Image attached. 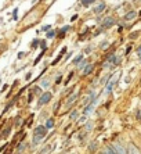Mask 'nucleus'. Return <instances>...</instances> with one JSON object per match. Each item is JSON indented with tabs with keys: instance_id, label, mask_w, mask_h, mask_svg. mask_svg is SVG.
Here are the masks:
<instances>
[{
	"instance_id": "nucleus-1",
	"label": "nucleus",
	"mask_w": 141,
	"mask_h": 154,
	"mask_svg": "<svg viewBox=\"0 0 141 154\" xmlns=\"http://www.w3.org/2000/svg\"><path fill=\"white\" fill-rule=\"evenodd\" d=\"M47 135V128L43 125H39L35 128V132H33V136L35 137H39L40 140H43V137Z\"/></svg>"
},
{
	"instance_id": "nucleus-2",
	"label": "nucleus",
	"mask_w": 141,
	"mask_h": 154,
	"mask_svg": "<svg viewBox=\"0 0 141 154\" xmlns=\"http://www.w3.org/2000/svg\"><path fill=\"white\" fill-rule=\"evenodd\" d=\"M51 99H53V94L50 93V92H44V93L42 94V96H40V99H39V106H43V104H47L49 103L50 100H51Z\"/></svg>"
},
{
	"instance_id": "nucleus-3",
	"label": "nucleus",
	"mask_w": 141,
	"mask_h": 154,
	"mask_svg": "<svg viewBox=\"0 0 141 154\" xmlns=\"http://www.w3.org/2000/svg\"><path fill=\"white\" fill-rule=\"evenodd\" d=\"M112 149L116 151L118 154H129V151H127L126 149H124L122 144H119V143H113L112 144Z\"/></svg>"
},
{
	"instance_id": "nucleus-4",
	"label": "nucleus",
	"mask_w": 141,
	"mask_h": 154,
	"mask_svg": "<svg viewBox=\"0 0 141 154\" xmlns=\"http://www.w3.org/2000/svg\"><path fill=\"white\" fill-rule=\"evenodd\" d=\"M112 25H115V20H113L112 17H106L104 21H102L101 26L102 28H111Z\"/></svg>"
},
{
	"instance_id": "nucleus-5",
	"label": "nucleus",
	"mask_w": 141,
	"mask_h": 154,
	"mask_svg": "<svg viewBox=\"0 0 141 154\" xmlns=\"http://www.w3.org/2000/svg\"><path fill=\"white\" fill-rule=\"evenodd\" d=\"M127 151H129V154H141V151L137 149V146L134 143H129V146H127Z\"/></svg>"
},
{
	"instance_id": "nucleus-6",
	"label": "nucleus",
	"mask_w": 141,
	"mask_h": 154,
	"mask_svg": "<svg viewBox=\"0 0 141 154\" xmlns=\"http://www.w3.org/2000/svg\"><path fill=\"white\" fill-rule=\"evenodd\" d=\"M137 11H129V13H127L126 15H124V20H126V21H133L134 18L137 17Z\"/></svg>"
},
{
	"instance_id": "nucleus-7",
	"label": "nucleus",
	"mask_w": 141,
	"mask_h": 154,
	"mask_svg": "<svg viewBox=\"0 0 141 154\" xmlns=\"http://www.w3.org/2000/svg\"><path fill=\"white\" fill-rule=\"evenodd\" d=\"M94 104H95V99L92 101V103H88L87 106H86V107H85V111H83V114H85V115H88V114H90V111H92L93 107H94Z\"/></svg>"
},
{
	"instance_id": "nucleus-8",
	"label": "nucleus",
	"mask_w": 141,
	"mask_h": 154,
	"mask_svg": "<svg viewBox=\"0 0 141 154\" xmlns=\"http://www.w3.org/2000/svg\"><path fill=\"white\" fill-rule=\"evenodd\" d=\"M93 69H94V65L88 64L87 67H85V69H83V75H90V74L93 72Z\"/></svg>"
},
{
	"instance_id": "nucleus-9",
	"label": "nucleus",
	"mask_w": 141,
	"mask_h": 154,
	"mask_svg": "<svg viewBox=\"0 0 141 154\" xmlns=\"http://www.w3.org/2000/svg\"><path fill=\"white\" fill-rule=\"evenodd\" d=\"M106 8V6H105V3H100L97 7L94 8V13H97V14H100V13H102V11Z\"/></svg>"
},
{
	"instance_id": "nucleus-10",
	"label": "nucleus",
	"mask_w": 141,
	"mask_h": 154,
	"mask_svg": "<svg viewBox=\"0 0 141 154\" xmlns=\"http://www.w3.org/2000/svg\"><path fill=\"white\" fill-rule=\"evenodd\" d=\"M65 51H67V47H64L62 50H61V53H60V54H58V56H57V58H56V60H54V61H53V65H56V64H57V63H58V61H60V60H61V58H62V54H64V53H65Z\"/></svg>"
},
{
	"instance_id": "nucleus-11",
	"label": "nucleus",
	"mask_w": 141,
	"mask_h": 154,
	"mask_svg": "<svg viewBox=\"0 0 141 154\" xmlns=\"http://www.w3.org/2000/svg\"><path fill=\"white\" fill-rule=\"evenodd\" d=\"M75 99H78V93H74V94H72V96L69 97V99H68V101H67V107H69L70 104L74 103V101H75Z\"/></svg>"
},
{
	"instance_id": "nucleus-12",
	"label": "nucleus",
	"mask_w": 141,
	"mask_h": 154,
	"mask_svg": "<svg viewBox=\"0 0 141 154\" xmlns=\"http://www.w3.org/2000/svg\"><path fill=\"white\" fill-rule=\"evenodd\" d=\"M44 126H46L47 129H51V128L54 126V119H53V118H49V119L46 121V125H44Z\"/></svg>"
},
{
	"instance_id": "nucleus-13",
	"label": "nucleus",
	"mask_w": 141,
	"mask_h": 154,
	"mask_svg": "<svg viewBox=\"0 0 141 154\" xmlns=\"http://www.w3.org/2000/svg\"><path fill=\"white\" fill-rule=\"evenodd\" d=\"M82 61H83V56H82V54H80V56H78V57H75L72 63H74V64H76V65H78V64H80Z\"/></svg>"
},
{
	"instance_id": "nucleus-14",
	"label": "nucleus",
	"mask_w": 141,
	"mask_h": 154,
	"mask_svg": "<svg viewBox=\"0 0 141 154\" xmlns=\"http://www.w3.org/2000/svg\"><path fill=\"white\" fill-rule=\"evenodd\" d=\"M68 31H69V26H64V28L60 31V38H64V36H65V32H68Z\"/></svg>"
},
{
	"instance_id": "nucleus-15",
	"label": "nucleus",
	"mask_w": 141,
	"mask_h": 154,
	"mask_svg": "<svg viewBox=\"0 0 141 154\" xmlns=\"http://www.w3.org/2000/svg\"><path fill=\"white\" fill-rule=\"evenodd\" d=\"M92 3H94V0H82V4L85 6V7H87V6H90Z\"/></svg>"
},
{
	"instance_id": "nucleus-16",
	"label": "nucleus",
	"mask_w": 141,
	"mask_h": 154,
	"mask_svg": "<svg viewBox=\"0 0 141 154\" xmlns=\"http://www.w3.org/2000/svg\"><path fill=\"white\" fill-rule=\"evenodd\" d=\"M113 83H115V81L112 79V82L111 83H108L106 85V93H111V90H112V86H113Z\"/></svg>"
},
{
	"instance_id": "nucleus-17",
	"label": "nucleus",
	"mask_w": 141,
	"mask_h": 154,
	"mask_svg": "<svg viewBox=\"0 0 141 154\" xmlns=\"http://www.w3.org/2000/svg\"><path fill=\"white\" fill-rule=\"evenodd\" d=\"M57 35V31H49L47 32V38H54Z\"/></svg>"
},
{
	"instance_id": "nucleus-18",
	"label": "nucleus",
	"mask_w": 141,
	"mask_h": 154,
	"mask_svg": "<svg viewBox=\"0 0 141 154\" xmlns=\"http://www.w3.org/2000/svg\"><path fill=\"white\" fill-rule=\"evenodd\" d=\"M86 64H87V61H85V60H83V61H82V63H80V64L78 65V68H79V69H85Z\"/></svg>"
},
{
	"instance_id": "nucleus-19",
	"label": "nucleus",
	"mask_w": 141,
	"mask_h": 154,
	"mask_svg": "<svg viewBox=\"0 0 141 154\" xmlns=\"http://www.w3.org/2000/svg\"><path fill=\"white\" fill-rule=\"evenodd\" d=\"M78 115H79V112L76 111V110H75V111L69 115V118H70V119H75V118H78Z\"/></svg>"
},
{
	"instance_id": "nucleus-20",
	"label": "nucleus",
	"mask_w": 141,
	"mask_h": 154,
	"mask_svg": "<svg viewBox=\"0 0 141 154\" xmlns=\"http://www.w3.org/2000/svg\"><path fill=\"white\" fill-rule=\"evenodd\" d=\"M10 126H7V128H6V131H3V132H2V133H3V135H2V137H6V136H7V135H8V132H10Z\"/></svg>"
},
{
	"instance_id": "nucleus-21",
	"label": "nucleus",
	"mask_w": 141,
	"mask_h": 154,
	"mask_svg": "<svg viewBox=\"0 0 141 154\" xmlns=\"http://www.w3.org/2000/svg\"><path fill=\"white\" fill-rule=\"evenodd\" d=\"M38 43H40L39 39H35L33 42H32V49H35V47H38Z\"/></svg>"
},
{
	"instance_id": "nucleus-22",
	"label": "nucleus",
	"mask_w": 141,
	"mask_h": 154,
	"mask_svg": "<svg viewBox=\"0 0 141 154\" xmlns=\"http://www.w3.org/2000/svg\"><path fill=\"white\" fill-rule=\"evenodd\" d=\"M49 85H50V81H49V79H44V81L42 82V86H43V88H47Z\"/></svg>"
},
{
	"instance_id": "nucleus-23",
	"label": "nucleus",
	"mask_w": 141,
	"mask_h": 154,
	"mask_svg": "<svg viewBox=\"0 0 141 154\" xmlns=\"http://www.w3.org/2000/svg\"><path fill=\"white\" fill-rule=\"evenodd\" d=\"M40 46H42L43 51H44V50H46V49H47V45H46V42H44V40H43V42H40Z\"/></svg>"
},
{
	"instance_id": "nucleus-24",
	"label": "nucleus",
	"mask_w": 141,
	"mask_h": 154,
	"mask_svg": "<svg viewBox=\"0 0 141 154\" xmlns=\"http://www.w3.org/2000/svg\"><path fill=\"white\" fill-rule=\"evenodd\" d=\"M72 76H74V72H70L69 75H68V78H67V81H65V83H68L70 81V78H72Z\"/></svg>"
},
{
	"instance_id": "nucleus-25",
	"label": "nucleus",
	"mask_w": 141,
	"mask_h": 154,
	"mask_svg": "<svg viewBox=\"0 0 141 154\" xmlns=\"http://www.w3.org/2000/svg\"><path fill=\"white\" fill-rule=\"evenodd\" d=\"M33 92H35V93H40V88L39 86H35V88H33Z\"/></svg>"
},
{
	"instance_id": "nucleus-26",
	"label": "nucleus",
	"mask_w": 141,
	"mask_h": 154,
	"mask_svg": "<svg viewBox=\"0 0 141 154\" xmlns=\"http://www.w3.org/2000/svg\"><path fill=\"white\" fill-rule=\"evenodd\" d=\"M94 150H95V142L92 143V146H90V151H94Z\"/></svg>"
},
{
	"instance_id": "nucleus-27",
	"label": "nucleus",
	"mask_w": 141,
	"mask_h": 154,
	"mask_svg": "<svg viewBox=\"0 0 141 154\" xmlns=\"http://www.w3.org/2000/svg\"><path fill=\"white\" fill-rule=\"evenodd\" d=\"M17 11H18V8H15L14 13H13V17H14V20H17Z\"/></svg>"
},
{
	"instance_id": "nucleus-28",
	"label": "nucleus",
	"mask_w": 141,
	"mask_h": 154,
	"mask_svg": "<svg viewBox=\"0 0 141 154\" xmlns=\"http://www.w3.org/2000/svg\"><path fill=\"white\" fill-rule=\"evenodd\" d=\"M75 20H78V14L72 15V18H70V21H75Z\"/></svg>"
},
{
	"instance_id": "nucleus-29",
	"label": "nucleus",
	"mask_w": 141,
	"mask_h": 154,
	"mask_svg": "<svg viewBox=\"0 0 141 154\" xmlns=\"http://www.w3.org/2000/svg\"><path fill=\"white\" fill-rule=\"evenodd\" d=\"M137 54L141 57V46H138V47H137Z\"/></svg>"
},
{
	"instance_id": "nucleus-30",
	"label": "nucleus",
	"mask_w": 141,
	"mask_h": 154,
	"mask_svg": "<svg viewBox=\"0 0 141 154\" xmlns=\"http://www.w3.org/2000/svg\"><path fill=\"white\" fill-rule=\"evenodd\" d=\"M130 50H131V46H129V47H127V49H126V54H129V53H130Z\"/></svg>"
},
{
	"instance_id": "nucleus-31",
	"label": "nucleus",
	"mask_w": 141,
	"mask_h": 154,
	"mask_svg": "<svg viewBox=\"0 0 141 154\" xmlns=\"http://www.w3.org/2000/svg\"><path fill=\"white\" fill-rule=\"evenodd\" d=\"M50 29V25H46V26H43V31H49Z\"/></svg>"
},
{
	"instance_id": "nucleus-32",
	"label": "nucleus",
	"mask_w": 141,
	"mask_h": 154,
	"mask_svg": "<svg viewBox=\"0 0 141 154\" xmlns=\"http://www.w3.org/2000/svg\"><path fill=\"white\" fill-rule=\"evenodd\" d=\"M61 78H62V76H58V78H57V81H56V82H57V83H60V82H61Z\"/></svg>"
},
{
	"instance_id": "nucleus-33",
	"label": "nucleus",
	"mask_w": 141,
	"mask_h": 154,
	"mask_svg": "<svg viewBox=\"0 0 141 154\" xmlns=\"http://www.w3.org/2000/svg\"><path fill=\"white\" fill-rule=\"evenodd\" d=\"M36 2H38V0H32V3H33V4H35V3H36Z\"/></svg>"
},
{
	"instance_id": "nucleus-34",
	"label": "nucleus",
	"mask_w": 141,
	"mask_h": 154,
	"mask_svg": "<svg viewBox=\"0 0 141 154\" xmlns=\"http://www.w3.org/2000/svg\"><path fill=\"white\" fill-rule=\"evenodd\" d=\"M102 154H105V153H104V151H102Z\"/></svg>"
},
{
	"instance_id": "nucleus-35",
	"label": "nucleus",
	"mask_w": 141,
	"mask_h": 154,
	"mask_svg": "<svg viewBox=\"0 0 141 154\" xmlns=\"http://www.w3.org/2000/svg\"><path fill=\"white\" fill-rule=\"evenodd\" d=\"M140 60H141V57H140Z\"/></svg>"
},
{
	"instance_id": "nucleus-36",
	"label": "nucleus",
	"mask_w": 141,
	"mask_h": 154,
	"mask_svg": "<svg viewBox=\"0 0 141 154\" xmlns=\"http://www.w3.org/2000/svg\"><path fill=\"white\" fill-rule=\"evenodd\" d=\"M0 93H2V92H0Z\"/></svg>"
}]
</instances>
